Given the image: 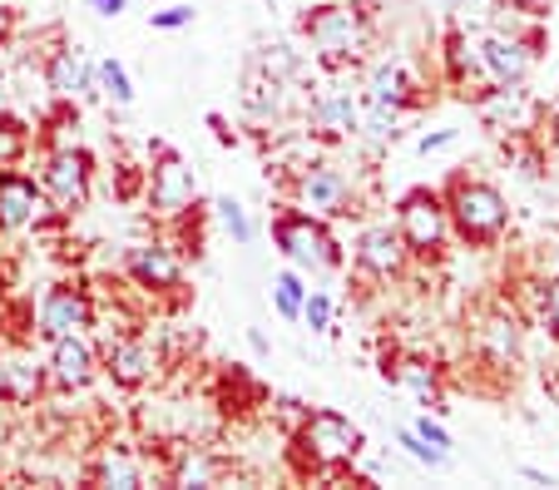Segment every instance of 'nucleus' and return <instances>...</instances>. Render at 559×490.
Segmentation results:
<instances>
[{
	"instance_id": "7ed1b4c3",
	"label": "nucleus",
	"mask_w": 559,
	"mask_h": 490,
	"mask_svg": "<svg viewBox=\"0 0 559 490\" xmlns=\"http://www.w3.org/2000/svg\"><path fill=\"white\" fill-rule=\"evenodd\" d=\"M293 446H297V456H302V466L342 470V466H352V461H357L361 431L352 427L347 416H337V411H307L302 427H297V437H293Z\"/></svg>"
},
{
	"instance_id": "9d476101",
	"label": "nucleus",
	"mask_w": 559,
	"mask_h": 490,
	"mask_svg": "<svg viewBox=\"0 0 559 490\" xmlns=\"http://www.w3.org/2000/svg\"><path fill=\"white\" fill-rule=\"evenodd\" d=\"M105 372H109V382H115V386L134 392V386H144L148 377L158 372V347L148 337L119 332V337L109 342V352H105Z\"/></svg>"
},
{
	"instance_id": "a878e982",
	"label": "nucleus",
	"mask_w": 559,
	"mask_h": 490,
	"mask_svg": "<svg viewBox=\"0 0 559 490\" xmlns=\"http://www.w3.org/2000/svg\"><path fill=\"white\" fill-rule=\"evenodd\" d=\"M174 486H218V466L209 456H199V451H189L179 461V470H174Z\"/></svg>"
},
{
	"instance_id": "f257e3e1",
	"label": "nucleus",
	"mask_w": 559,
	"mask_h": 490,
	"mask_svg": "<svg viewBox=\"0 0 559 490\" xmlns=\"http://www.w3.org/2000/svg\"><path fill=\"white\" fill-rule=\"evenodd\" d=\"M445 218L451 228L465 238V243L486 248L506 234L510 224V208H506V193L496 183H480V179H455L451 193H445Z\"/></svg>"
},
{
	"instance_id": "2f4dec72",
	"label": "nucleus",
	"mask_w": 559,
	"mask_h": 490,
	"mask_svg": "<svg viewBox=\"0 0 559 490\" xmlns=\"http://www.w3.org/2000/svg\"><path fill=\"white\" fill-rule=\"evenodd\" d=\"M416 437H421L426 441V446H436V451H445V456H451V437H445V431L441 427H436V421H431V416H421V421H416Z\"/></svg>"
},
{
	"instance_id": "393cba45",
	"label": "nucleus",
	"mask_w": 559,
	"mask_h": 490,
	"mask_svg": "<svg viewBox=\"0 0 559 490\" xmlns=\"http://www.w3.org/2000/svg\"><path fill=\"white\" fill-rule=\"evenodd\" d=\"M31 150V129L21 124V119H5L0 115V169H11L21 154Z\"/></svg>"
},
{
	"instance_id": "4be33fe9",
	"label": "nucleus",
	"mask_w": 559,
	"mask_h": 490,
	"mask_svg": "<svg viewBox=\"0 0 559 490\" xmlns=\"http://www.w3.org/2000/svg\"><path fill=\"white\" fill-rule=\"evenodd\" d=\"M396 382L402 386H412L416 396H421L431 411H451V406H441V382H436V372L426 362H416V357H406L402 367H396Z\"/></svg>"
},
{
	"instance_id": "f704fd0d",
	"label": "nucleus",
	"mask_w": 559,
	"mask_h": 490,
	"mask_svg": "<svg viewBox=\"0 0 559 490\" xmlns=\"http://www.w3.org/2000/svg\"><path fill=\"white\" fill-rule=\"evenodd\" d=\"M90 11L105 15V21H115V15H124V0H90Z\"/></svg>"
},
{
	"instance_id": "6ab92c4d",
	"label": "nucleus",
	"mask_w": 559,
	"mask_h": 490,
	"mask_svg": "<svg viewBox=\"0 0 559 490\" xmlns=\"http://www.w3.org/2000/svg\"><path fill=\"white\" fill-rule=\"evenodd\" d=\"M95 486L134 490V486H144V466L134 461V451H124V446H105V456H99V466H95Z\"/></svg>"
},
{
	"instance_id": "423d86ee",
	"label": "nucleus",
	"mask_w": 559,
	"mask_h": 490,
	"mask_svg": "<svg viewBox=\"0 0 559 490\" xmlns=\"http://www.w3.org/2000/svg\"><path fill=\"white\" fill-rule=\"evenodd\" d=\"M445 228H451V218H445V199L431 189H416L402 199V214H396V234L406 238V248L412 253H436V248L445 243Z\"/></svg>"
},
{
	"instance_id": "c85d7f7f",
	"label": "nucleus",
	"mask_w": 559,
	"mask_h": 490,
	"mask_svg": "<svg viewBox=\"0 0 559 490\" xmlns=\"http://www.w3.org/2000/svg\"><path fill=\"white\" fill-rule=\"evenodd\" d=\"M302 322L312 332H332V298L328 292H307L302 298Z\"/></svg>"
},
{
	"instance_id": "f3484780",
	"label": "nucleus",
	"mask_w": 559,
	"mask_h": 490,
	"mask_svg": "<svg viewBox=\"0 0 559 490\" xmlns=\"http://www.w3.org/2000/svg\"><path fill=\"white\" fill-rule=\"evenodd\" d=\"M307 124L322 139H347L352 129H357V99H352L347 89H322V95L312 99V109H307Z\"/></svg>"
},
{
	"instance_id": "473e14b6",
	"label": "nucleus",
	"mask_w": 559,
	"mask_h": 490,
	"mask_svg": "<svg viewBox=\"0 0 559 490\" xmlns=\"http://www.w3.org/2000/svg\"><path fill=\"white\" fill-rule=\"evenodd\" d=\"M545 327H549V337L559 342V273L549 277V288H545Z\"/></svg>"
},
{
	"instance_id": "bb28decb",
	"label": "nucleus",
	"mask_w": 559,
	"mask_h": 490,
	"mask_svg": "<svg viewBox=\"0 0 559 490\" xmlns=\"http://www.w3.org/2000/svg\"><path fill=\"white\" fill-rule=\"evenodd\" d=\"M213 208H218V224L233 234V243H238V248L253 243V224H248V208H243V203H238V199H218Z\"/></svg>"
},
{
	"instance_id": "b1692460",
	"label": "nucleus",
	"mask_w": 559,
	"mask_h": 490,
	"mask_svg": "<svg viewBox=\"0 0 559 490\" xmlns=\"http://www.w3.org/2000/svg\"><path fill=\"white\" fill-rule=\"evenodd\" d=\"M302 298H307V288H302V277L297 273H277L273 277V308L283 312L287 322L302 318Z\"/></svg>"
},
{
	"instance_id": "1a4fd4ad",
	"label": "nucleus",
	"mask_w": 559,
	"mask_h": 490,
	"mask_svg": "<svg viewBox=\"0 0 559 490\" xmlns=\"http://www.w3.org/2000/svg\"><path fill=\"white\" fill-rule=\"evenodd\" d=\"M293 203L312 218H337L347 214V179L332 164H307L293 183Z\"/></svg>"
},
{
	"instance_id": "f03ea898",
	"label": "nucleus",
	"mask_w": 559,
	"mask_h": 490,
	"mask_svg": "<svg viewBox=\"0 0 559 490\" xmlns=\"http://www.w3.org/2000/svg\"><path fill=\"white\" fill-rule=\"evenodd\" d=\"M307 31V45H312V55L322 64H332V70H342V64H357L361 55H367V15L357 11V5H317L312 15L302 21Z\"/></svg>"
},
{
	"instance_id": "dca6fc26",
	"label": "nucleus",
	"mask_w": 559,
	"mask_h": 490,
	"mask_svg": "<svg viewBox=\"0 0 559 490\" xmlns=\"http://www.w3.org/2000/svg\"><path fill=\"white\" fill-rule=\"evenodd\" d=\"M45 392V367L31 352L0 357V402L11 406H35V396Z\"/></svg>"
},
{
	"instance_id": "39448f33",
	"label": "nucleus",
	"mask_w": 559,
	"mask_h": 490,
	"mask_svg": "<svg viewBox=\"0 0 559 490\" xmlns=\"http://www.w3.org/2000/svg\"><path fill=\"white\" fill-rule=\"evenodd\" d=\"M40 193L55 203V214H80L90 203V154L55 150L40 169Z\"/></svg>"
},
{
	"instance_id": "5701e85b",
	"label": "nucleus",
	"mask_w": 559,
	"mask_h": 490,
	"mask_svg": "<svg viewBox=\"0 0 559 490\" xmlns=\"http://www.w3.org/2000/svg\"><path fill=\"white\" fill-rule=\"evenodd\" d=\"M396 124H402V105H381V99H367V105L357 109V129H367V139H377V144L396 139Z\"/></svg>"
},
{
	"instance_id": "a211bd4d",
	"label": "nucleus",
	"mask_w": 559,
	"mask_h": 490,
	"mask_svg": "<svg viewBox=\"0 0 559 490\" xmlns=\"http://www.w3.org/2000/svg\"><path fill=\"white\" fill-rule=\"evenodd\" d=\"M480 64H486V70L500 80V85H520V80L530 75V64H535V55H530V45H520V40H506V35H490V40L480 45Z\"/></svg>"
},
{
	"instance_id": "4468645a",
	"label": "nucleus",
	"mask_w": 559,
	"mask_h": 490,
	"mask_svg": "<svg viewBox=\"0 0 559 490\" xmlns=\"http://www.w3.org/2000/svg\"><path fill=\"white\" fill-rule=\"evenodd\" d=\"M406 258H412V248H406V238L396 234L391 224L367 228L361 243H357V263L367 267V273H377V277H396L406 267Z\"/></svg>"
},
{
	"instance_id": "412c9836",
	"label": "nucleus",
	"mask_w": 559,
	"mask_h": 490,
	"mask_svg": "<svg viewBox=\"0 0 559 490\" xmlns=\"http://www.w3.org/2000/svg\"><path fill=\"white\" fill-rule=\"evenodd\" d=\"M90 89H99V95H105L115 109L134 105V85H129V70L119 60H99L95 64V85H90Z\"/></svg>"
},
{
	"instance_id": "cd10ccee",
	"label": "nucleus",
	"mask_w": 559,
	"mask_h": 490,
	"mask_svg": "<svg viewBox=\"0 0 559 490\" xmlns=\"http://www.w3.org/2000/svg\"><path fill=\"white\" fill-rule=\"evenodd\" d=\"M486 342L496 347V362H510V357L520 352L515 322H506V318H490V322H486Z\"/></svg>"
},
{
	"instance_id": "6e6552de",
	"label": "nucleus",
	"mask_w": 559,
	"mask_h": 490,
	"mask_svg": "<svg viewBox=\"0 0 559 490\" xmlns=\"http://www.w3.org/2000/svg\"><path fill=\"white\" fill-rule=\"evenodd\" d=\"M148 203H154L158 218H183L199 203V179H193V169L179 159V154H158L154 174H148Z\"/></svg>"
},
{
	"instance_id": "2eb2a0df",
	"label": "nucleus",
	"mask_w": 559,
	"mask_h": 490,
	"mask_svg": "<svg viewBox=\"0 0 559 490\" xmlns=\"http://www.w3.org/2000/svg\"><path fill=\"white\" fill-rule=\"evenodd\" d=\"M45 85L60 99L85 95V89L95 85V60H90L80 45H60V50L50 55V64H45Z\"/></svg>"
},
{
	"instance_id": "f8f14e48",
	"label": "nucleus",
	"mask_w": 559,
	"mask_h": 490,
	"mask_svg": "<svg viewBox=\"0 0 559 490\" xmlns=\"http://www.w3.org/2000/svg\"><path fill=\"white\" fill-rule=\"evenodd\" d=\"M50 377L60 386H70V392H80V386H90L99 377V352L85 342V332L50 342Z\"/></svg>"
},
{
	"instance_id": "9b49d317",
	"label": "nucleus",
	"mask_w": 559,
	"mask_h": 490,
	"mask_svg": "<svg viewBox=\"0 0 559 490\" xmlns=\"http://www.w3.org/2000/svg\"><path fill=\"white\" fill-rule=\"evenodd\" d=\"M40 214H45L40 183H31L25 174L0 169V228H5V234H21V228L40 224Z\"/></svg>"
},
{
	"instance_id": "7c9ffc66",
	"label": "nucleus",
	"mask_w": 559,
	"mask_h": 490,
	"mask_svg": "<svg viewBox=\"0 0 559 490\" xmlns=\"http://www.w3.org/2000/svg\"><path fill=\"white\" fill-rule=\"evenodd\" d=\"M193 25V5H169V11H154V31H183Z\"/></svg>"
},
{
	"instance_id": "20e7f679",
	"label": "nucleus",
	"mask_w": 559,
	"mask_h": 490,
	"mask_svg": "<svg viewBox=\"0 0 559 490\" xmlns=\"http://www.w3.org/2000/svg\"><path fill=\"white\" fill-rule=\"evenodd\" d=\"M273 238H277V248H283L287 263L302 267V273H332V267L342 263L337 238H332L328 224L312 218V214H283L273 224Z\"/></svg>"
},
{
	"instance_id": "72a5a7b5",
	"label": "nucleus",
	"mask_w": 559,
	"mask_h": 490,
	"mask_svg": "<svg viewBox=\"0 0 559 490\" xmlns=\"http://www.w3.org/2000/svg\"><path fill=\"white\" fill-rule=\"evenodd\" d=\"M445 144H455V129H441V134H426V139H421V154L445 150Z\"/></svg>"
},
{
	"instance_id": "aec40b11",
	"label": "nucleus",
	"mask_w": 559,
	"mask_h": 490,
	"mask_svg": "<svg viewBox=\"0 0 559 490\" xmlns=\"http://www.w3.org/2000/svg\"><path fill=\"white\" fill-rule=\"evenodd\" d=\"M367 99H381V105H412V80H406L402 64H377L367 80Z\"/></svg>"
},
{
	"instance_id": "ddd939ff",
	"label": "nucleus",
	"mask_w": 559,
	"mask_h": 490,
	"mask_svg": "<svg viewBox=\"0 0 559 490\" xmlns=\"http://www.w3.org/2000/svg\"><path fill=\"white\" fill-rule=\"evenodd\" d=\"M129 277H134L139 288H148V292H174V288H183V263L169 253L164 243H139V248H129Z\"/></svg>"
},
{
	"instance_id": "c756f323",
	"label": "nucleus",
	"mask_w": 559,
	"mask_h": 490,
	"mask_svg": "<svg viewBox=\"0 0 559 490\" xmlns=\"http://www.w3.org/2000/svg\"><path fill=\"white\" fill-rule=\"evenodd\" d=\"M406 446V456L412 461H421V466H431V470H441V466H451V456H445V451H436V446H426L421 437H416V431H402V437H396Z\"/></svg>"
},
{
	"instance_id": "c9c22d12",
	"label": "nucleus",
	"mask_w": 559,
	"mask_h": 490,
	"mask_svg": "<svg viewBox=\"0 0 559 490\" xmlns=\"http://www.w3.org/2000/svg\"><path fill=\"white\" fill-rule=\"evenodd\" d=\"M520 476H525L530 486H555V476H545V470H535V466H520Z\"/></svg>"
},
{
	"instance_id": "e433bc0d",
	"label": "nucleus",
	"mask_w": 559,
	"mask_h": 490,
	"mask_svg": "<svg viewBox=\"0 0 559 490\" xmlns=\"http://www.w3.org/2000/svg\"><path fill=\"white\" fill-rule=\"evenodd\" d=\"M510 5H520V11H530V15H545L549 11V0H510Z\"/></svg>"
},
{
	"instance_id": "0eeeda50",
	"label": "nucleus",
	"mask_w": 559,
	"mask_h": 490,
	"mask_svg": "<svg viewBox=\"0 0 559 490\" xmlns=\"http://www.w3.org/2000/svg\"><path fill=\"white\" fill-rule=\"evenodd\" d=\"M95 327V302L85 288H50L35 308V337L55 342V337H74V332Z\"/></svg>"
}]
</instances>
